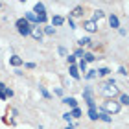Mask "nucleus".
I'll list each match as a JSON object with an SVG mask.
<instances>
[{
  "mask_svg": "<svg viewBox=\"0 0 129 129\" xmlns=\"http://www.w3.org/2000/svg\"><path fill=\"white\" fill-rule=\"evenodd\" d=\"M100 92H102L103 96H107V100H113V96H116V94H118V89H116L114 79H107V81H105V83L102 85Z\"/></svg>",
  "mask_w": 129,
  "mask_h": 129,
  "instance_id": "obj_1",
  "label": "nucleus"
},
{
  "mask_svg": "<svg viewBox=\"0 0 129 129\" xmlns=\"http://www.w3.org/2000/svg\"><path fill=\"white\" fill-rule=\"evenodd\" d=\"M120 107L122 105L118 103V102H114V100H107V102H103V105H102V109H103V113L105 114H116L120 111Z\"/></svg>",
  "mask_w": 129,
  "mask_h": 129,
  "instance_id": "obj_2",
  "label": "nucleus"
},
{
  "mask_svg": "<svg viewBox=\"0 0 129 129\" xmlns=\"http://www.w3.org/2000/svg\"><path fill=\"white\" fill-rule=\"evenodd\" d=\"M15 26H17V30H19V33L22 35V37L30 35V33H31V30H33V28H31V24H30V22H28V20L24 19V17L17 20V22H15Z\"/></svg>",
  "mask_w": 129,
  "mask_h": 129,
  "instance_id": "obj_3",
  "label": "nucleus"
},
{
  "mask_svg": "<svg viewBox=\"0 0 129 129\" xmlns=\"http://www.w3.org/2000/svg\"><path fill=\"white\" fill-rule=\"evenodd\" d=\"M83 28H85L89 33H94V31L98 30V24H96L94 20H85V22H83Z\"/></svg>",
  "mask_w": 129,
  "mask_h": 129,
  "instance_id": "obj_4",
  "label": "nucleus"
},
{
  "mask_svg": "<svg viewBox=\"0 0 129 129\" xmlns=\"http://www.w3.org/2000/svg\"><path fill=\"white\" fill-rule=\"evenodd\" d=\"M63 103H67L68 107H72V109H76V107H78V100H76V98H72V96L63 98Z\"/></svg>",
  "mask_w": 129,
  "mask_h": 129,
  "instance_id": "obj_5",
  "label": "nucleus"
},
{
  "mask_svg": "<svg viewBox=\"0 0 129 129\" xmlns=\"http://www.w3.org/2000/svg\"><path fill=\"white\" fill-rule=\"evenodd\" d=\"M24 19L30 22V24H37V15H35L33 11H28V13L24 15Z\"/></svg>",
  "mask_w": 129,
  "mask_h": 129,
  "instance_id": "obj_6",
  "label": "nucleus"
},
{
  "mask_svg": "<svg viewBox=\"0 0 129 129\" xmlns=\"http://www.w3.org/2000/svg\"><path fill=\"white\" fill-rule=\"evenodd\" d=\"M33 13H35V15H46V11H44V4L37 2V4H35V8H33Z\"/></svg>",
  "mask_w": 129,
  "mask_h": 129,
  "instance_id": "obj_7",
  "label": "nucleus"
},
{
  "mask_svg": "<svg viewBox=\"0 0 129 129\" xmlns=\"http://www.w3.org/2000/svg\"><path fill=\"white\" fill-rule=\"evenodd\" d=\"M30 35H31L35 41H41V39H43V30H41V28H33Z\"/></svg>",
  "mask_w": 129,
  "mask_h": 129,
  "instance_id": "obj_8",
  "label": "nucleus"
},
{
  "mask_svg": "<svg viewBox=\"0 0 129 129\" xmlns=\"http://www.w3.org/2000/svg\"><path fill=\"white\" fill-rule=\"evenodd\" d=\"M9 63L13 64V67H20V64H24V61H22L19 55H11L9 57Z\"/></svg>",
  "mask_w": 129,
  "mask_h": 129,
  "instance_id": "obj_9",
  "label": "nucleus"
},
{
  "mask_svg": "<svg viewBox=\"0 0 129 129\" xmlns=\"http://www.w3.org/2000/svg\"><path fill=\"white\" fill-rule=\"evenodd\" d=\"M72 17H83V8H81V6L74 8L72 11H70V19H72Z\"/></svg>",
  "mask_w": 129,
  "mask_h": 129,
  "instance_id": "obj_10",
  "label": "nucleus"
},
{
  "mask_svg": "<svg viewBox=\"0 0 129 129\" xmlns=\"http://www.w3.org/2000/svg\"><path fill=\"white\" fill-rule=\"evenodd\" d=\"M109 24H111V28H120L118 17H116V15H111V17H109Z\"/></svg>",
  "mask_w": 129,
  "mask_h": 129,
  "instance_id": "obj_11",
  "label": "nucleus"
},
{
  "mask_svg": "<svg viewBox=\"0 0 129 129\" xmlns=\"http://www.w3.org/2000/svg\"><path fill=\"white\" fill-rule=\"evenodd\" d=\"M68 72H70V76H72L74 79H79V70H78V67H76V64L68 67Z\"/></svg>",
  "mask_w": 129,
  "mask_h": 129,
  "instance_id": "obj_12",
  "label": "nucleus"
},
{
  "mask_svg": "<svg viewBox=\"0 0 129 129\" xmlns=\"http://www.w3.org/2000/svg\"><path fill=\"white\" fill-rule=\"evenodd\" d=\"M52 24H54V26H63L64 24V19L59 17V15H54V17H52Z\"/></svg>",
  "mask_w": 129,
  "mask_h": 129,
  "instance_id": "obj_13",
  "label": "nucleus"
},
{
  "mask_svg": "<svg viewBox=\"0 0 129 129\" xmlns=\"http://www.w3.org/2000/svg\"><path fill=\"white\" fill-rule=\"evenodd\" d=\"M98 120L105 122V124H111V122H113V118H111L109 114H105V113H100V114H98Z\"/></svg>",
  "mask_w": 129,
  "mask_h": 129,
  "instance_id": "obj_14",
  "label": "nucleus"
},
{
  "mask_svg": "<svg viewBox=\"0 0 129 129\" xmlns=\"http://www.w3.org/2000/svg\"><path fill=\"white\" fill-rule=\"evenodd\" d=\"M87 114H89L90 120H98V114H100V113H98V109L94 107V109H89V113H87Z\"/></svg>",
  "mask_w": 129,
  "mask_h": 129,
  "instance_id": "obj_15",
  "label": "nucleus"
},
{
  "mask_svg": "<svg viewBox=\"0 0 129 129\" xmlns=\"http://www.w3.org/2000/svg\"><path fill=\"white\" fill-rule=\"evenodd\" d=\"M78 70H79V72H87V63H85V59H79V63H78Z\"/></svg>",
  "mask_w": 129,
  "mask_h": 129,
  "instance_id": "obj_16",
  "label": "nucleus"
},
{
  "mask_svg": "<svg viewBox=\"0 0 129 129\" xmlns=\"http://www.w3.org/2000/svg\"><path fill=\"white\" fill-rule=\"evenodd\" d=\"M89 43H90V39H89V37H81V39L78 41V44L81 46V48H83V46H89Z\"/></svg>",
  "mask_w": 129,
  "mask_h": 129,
  "instance_id": "obj_17",
  "label": "nucleus"
},
{
  "mask_svg": "<svg viewBox=\"0 0 129 129\" xmlns=\"http://www.w3.org/2000/svg\"><path fill=\"white\" fill-rule=\"evenodd\" d=\"M70 116H72V118H79V116H81V109L79 107L72 109V111H70Z\"/></svg>",
  "mask_w": 129,
  "mask_h": 129,
  "instance_id": "obj_18",
  "label": "nucleus"
},
{
  "mask_svg": "<svg viewBox=\"0 0 129 129\" xmlns=\"http://www.w3.org/2000/svg\"><path fill=\"white\" fill-rule=\"evenodd\" d=\"M102 19H103V11L102 9H96L94 11V19H92V20L96 22V20H102Z\"/></svg>",
  "mask_w": 129,
  "mask_h": 129,
  "instance_id": "obj_19",
  "label": "nucleus"
},
{
  "mask_svg": "<svg viewBox=\"0 0 129 129\" xmlns=\"http://www.w3.org/2000/svg\"><path fill=\"white\" fill-rule=\"evenodd\" d=\"M96 74H98V70H87L85 78H87V79H94V78H96Z\"/></svg>",
  "mask_w": 129,
  "mask_h": 129,
  "instance_id": "obj_20",
  "label": "nucleus"
},
{
  "mask_svg": "<svg viewBox=\"0 0 129 129\" xmlns=\"http://www.w3.org/2000/svg\"><path fill=\"white\" fill-rule=\"evenodd\" d=\"M83 98H85V102H87V100H94V98H92V90L90 89H85L83 90Z\"/></svg>",
  "mask_w": 129,
  "mask_h": 129,
  "instance_id": "obj_21",
  "label": "nucleus"
},
{
  "mask_svg": "<svg viewBox=\"0 0 129 129\" xmlns=\"http://www.w3.org/2000/svg\"><path fill=\"white\" fill-rule=\"evenodd\" d=\"M118 103H120V105H129V96H127V94H122Z\"/></svg>",
  "mask_w": 129,
  "mask_h": 129,
  "instance_id": "obj_22",
  "label": "nucleus"
},
{
  "mask_svg": "<svg viewBox=\"0 0 129 129\" xmlns=\"http://www.w3.org/2000/svg\"><path fill=\"white\" fill-rule=\"evenodd\" d=\"M46 20H48V17H46V15H37V24H44Z\"/></svg>",
  "mask_w": 129,
  "mask_h": 129,
  "instance_id": "obj_23",
  "label": "nucleus"
},
{
  "mask_svg": "<svg viewBox=\"0 0 129 129\" xmlns=\"http://www.w3.org/2000/svg\"><path fill=\"white\" fill-rule=\"evenodd\" d=\"M74 57H81V59H83V57H85L83 48H78V50H76V52H74Z\"/></svg>",
  "mask_w": 129,
  "mask_h": 129,
  "instance_id": "obj_24",
  "label": "nucleus"
},
{
  "mask_svg": "<svg viewBox=\"0 0 129 129\" xmlns=\"http://www.w3.org/2000/svg\"><path fill=\"white\" fill-rule=\"evenodd\" d=\"M44 33H46V35H54V33H55V28H54V26H46V28H44Z\"/></svg>",
  "mask_w": 129,
  "mask_h": 129,
  "instance_id": "obj_25",
  "label": "nucleus"
},
{
  "mask_svg": "<svg viewBox=\"0 0 129 129\" xmlns=\"http://www.w3.org/2000/svg\"><path fill=\"white\" fill-rule=\"evenodd\" d=\"M92 61H96L94 54H85V63H92Z\"/></svg>",
  "mask_w": 129,
  "mask_h": 129,
  "instance_id": "obj_26",
  "label": "nucleus"
},
{
  "mask_svg": "<svg viewBox=\"0 0 129 129\" xmlns=\"http://www.w3.org/2000/svg\"><path fill=\"white\" fill-rule=\"evenodd\" d=\"M39 90H41V94H43L44 98H52V94H50V92L44 89V87H39Z\"/></svg>",
  "mask_w": 129,
  "mask_h": 129,
  "instance_id": "obj_27",
  "label": "nucleus"
},
{
  "mask_svg": "<svg viewBox=\"0 0 129 129\" xmlns=\"http://www.w3.org/2000/svg\"><path fill=\"white\" fill-rule=\"evenodd\" d=\"M98 74L105 78V76H109V74H111V70H109V68H100V70H98Z\"/></svg>",
  "mask_w": 129,
  "mask_h": 129,
  "instance_id": "obj_28",
  "label": "nucleus"
},
{
  "mask_svg": "<svg viewBox=\"0 0 129 129\" xmlns=\"http://www.w3.org/2000/svg\"><path fill=\"white\" fill-rule=\"evenodd\" d=\"M63 118L68 122V125H72V116H70V113H64V114H63Z\"/></svg>",
  "mask_w": 129,
  "mask_h": 129,
  "instance_id": "obj_29",
  "label": "nucleus"
},
{
  "mask_svg": "<svg viewBox=\"0 0 129 129\" xmlns=\"http://www.w3.org/2000/svg\"><path fill=\"white\" fill-rule=\"evenodd\" d=\"M67 61H68L70 67H72V64H76V57H74V55H68V57H67Z\"/></svg>",
  "mask_w": 129,
  "mask_h": 129,
  "instance_id": "obj_30",
  "label": "nucleus"
},
{
  "mask_svg": "<svg viewBox=\"0 0 129 129\" xmlns=\"http://www.w3.org/2000/svg\"><path fill=\"white\" fill-rule=\"evenodd\" d=\"M4 94H6V98H11V96H13V90H11V89H8V87H6Z\"/></svg>",
  "mask_w": 129,
  "mask_h": 129,
  "instance_id": "obj_31",
  "label": "nucleus"
},
{
  "mask_svg": "<svg viewBox=\"0 0 129 129\" xmlns=\"http://www.w3.org/2000/svg\"><path fill=\"white\" fill-rule=\"evenodd\" d=\"M57 52H59L61 55H67V48H63V46H59V50H57Z\"/></svg>",
  "mask_w": 129,
  "mask_h": 129,
  "instance_id": "obj_32",
  "label": "nucleus"
},
{
  "mask_svg": "<svg viewBox=\"0 0 129 129\" xmlns=\"http://www.w3.org/2000/svg\"><path fill=\"white\" fill-rule=\"evenodd\" d=\"M118 72H120V74H122V76H125V74H127V70H125V68H124V67H120V68H118Z\"/></svg>",
  "mask_w": 129,
  "mask_h": 129,
  "instance_id": "obj_33",
  "label": "nucleus"
},
{
  "mask_svg": "<svg viewBox=\"0 0 129 129\" xmlns=\"http://www.w3.org/2000/svg\"><path fill=\"white\" fill-rule=\"evenodd\" d=\"M68 24H70V28H74V30H76V24H74V20L70 19V17H68Z\"/></svg>",
  "mask_w": 129,
  "mask_h": 129,
  "instance_id": "obj_34",
  "label": "nucleus"
},
{
  "mask_svg": "<svg viewBox=\"0 0 129 129\" xmlns=\"http://www.w3.org/2000/svg\"><path fill=\"white\" fill-rule=\"evenodd\" d=\"M26 68H35V63H26Z\"/></svg>",
  "mask_w": 129,
  "mask_h": 129,
  "instance_id": "obj_35",
  "label": "nucleus"
},
{
  "mask_svg": "<svg viewBox=\"0 0 129 129\" xmlns=\"http://www.w3.org/2000/svg\"><path fill=\"white\" fill-rule=\"evenodd\" d=\"M0 100H6V94H4V90H0Z\"/></svg>",
  "mask_w": 129,
  "mask_h": 129,
  "instance_id": "obj_36",
  "label": "nucleus"
},
{
  "mask_svg": "<svg viewBox=\"0 0 129 129\" xmlns=\"http://www.w3.org/2000/svg\"><path fill=\"white\" fill-rule=\"evenodd\" d=\"M0 90H6V85L2 83V81H0Z\"/></svg>",
  "mask_w": 129,
  "mask_h": 129,
  "instance_id": "obj_37",
  "label": "nucleus"
},
{
  "mask_svg": "<svg viewBox=\"0 0 129 129\" xmlns=\"http://www.w3.org/2000/svg\"><path fill=\"white\" fill-rule=\"evenodd\" d=\"M64 129H76L74 125H67V127H64Z\"/></svg>",
  "mask_w": 129,
  "mask_h": 129,
  "instance_id": "obj_38",
  "label": "nucleus"
},
{
  "mask_svg": "<svg viewBox=\"0 0 129 129\" xmlns=\"http://www.w3.org/2000/svg\"><path fill=\"white\" fill-rule=\"evenodd\" d=\"M0 6H2V4H0Z\"/></svg>",
  "mask_w": 129,
  "mask_h": 129,
  "instance_id": "obj_39",
  "label": "nucleus"
}]
</instances>
